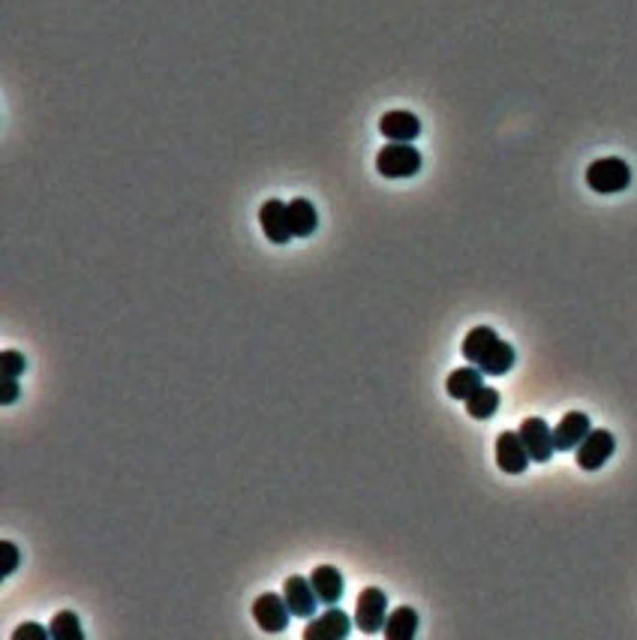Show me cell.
<instances>
[{
  "label": "cell",
  "mask_w": 637,
  "mask_h": 640,
  "mask_svg": "<svg viewBox=\"0 0 637 640\" xmlns=\"http://www.w3.org/2000/svg\"><path fill=\"white\" fill-rule=\"evenodd\" d=\"M460 352H464L469 364L478 367L485 376H506L517 361L515 346L506 343L490 325L472 328L464 340V346H460Z\"/></svg>",
  "instance_id": "1"
},
{
  "label": "cell",
  "mask_w": 637,
  "mask_h": 640,
  "mask_svg": "<svg viewBox=\"0 0 637 640\" xmlns=\"http://www.w3.org/2000/svg\"><path fill=\"white\" fill-rule=\"evenodd\" d=\"M376 172L382 178H412L421 172V151L412 148V142H388L376 153Z\"/></svg>",
  "instance_id": "2"
},
{
  "label": "cell",
  "mask_w": 637,
  "mask_h": 640,
  "mask_svg": "<svg viewBox=\"0 0 637 640\" xmlns=\"http://www.w3.org/2000/svg\"><path fill=\"white\" fill-rule=\"evenodd\" d=\"M587 184H590V190H595L599 195L622 193L632 184V169H629V163L620 157H601L590 163Z\"/></svg>",
  "instance_id": "3"
},
{
  "label": "cell",
  "mask_w": 637,
  "mask_h": 640,
  "mask_svg": "<svg viewBox=\"0 0 637 640\" xmlns=\"http://www.w3.org/2000/svg\"><path fill=\"white\" fill-rule=\"evenodd\" d=\"M388 619V598L379 586H367L355 602V625L364 635H379Z\"/></svg>",
  "instance_id": "4"
},
{
  "label": "cell",
  "mask_w": 637,
  "mask_h": 640,
  "mask_svg": "<svg viewBox=\"0 0 637 640\" xmlns=\"http://www.w3.org/2000/svg\"><path fill=\"white\" fill-rule=\"evenodd\" d=\"M613 451H616V439L611 430H590V436L574 448V460H578V467L583 472H595L613 457Z\"/></svg>",
  "instance_id": "5"
},
{
  "label": "cell",
  "mask_w": 637,
  "mask_h": 640,
  "mask_svg": "<svg viewBox=\"0 0 637 640\" xmlns=\"http://www.w3.org/2000/svg\"><path fill=\"white\" fill-rule=\"evenodd\" d=\"M289 616H292L289 604H286V598L277 595V593H262V595L253 602V619H256V625H259L262 632H268V635L286 632V625H289Z\"/></svg>",
  "instance_id": "6"
},
{
  "label": "cell",
  "mask_w": 637,
  "mask_h": 640,
  "mask_svg": "<svg viewBox=\"0 0 637 640\" xmlns=\"http://www.w3.org/2000/svg\"><path fill=\"white\" fill-rule=\"evenodd\" d=\"M520 439L527 446L532 463H548L557 451V442H553V430L544 418H527L520 425Z\"/></svg>",
  "instance_id": "7"
},
{
  "label": "cell",
  "mask_w": 637,
  "mask_h": 640,
  "mask_svg": "<svg viewBox=\"0 0 637 640\" xmlns=\"http://www.w3.org/2000/svg\"><path fill=\"white\" fill-rule=\"evenodd\" d=\"M532 463L527 446H523L520 433L515 430H502L496 436V467L506 475H520L527 472V467Z\"/></svg>",
  "instance_id": "8"
},
{
  "label": "cell",
  "mask_w": 637,
  "mask_h": 640,
  "mask_svg": "<svg viewBox=\"0 0 637 640\" xmlns=\"http://www.w3.org/2000/svg\"><path fill=\"white\" fill-rule=\"evenodd\" d=\"M352 632V619L340 607H328L322 616H313L304 628V640H343Z\"/></svg>",
  "instance_id": "9"
},
{
  "label": "cell",
  "mask_w": 637,
  "mask_h": 640,
  "mask_svg": "<svg viewBox=\"0 0 637 640\" xmlns=\"http://www.w3.org/2000/svg\"><path fill=\"white\" fill-rule=\"evenodd\" d=\"M283 598H286V604H289L292 616H301V619H313L316 607L322 604L313 590L310 577H301V574H292L289 581H283Z\"/></svg>",
  "instance_id": "10"
},
{
  "label": "cell",
  "mask_w": 637,
  "mask_h": 640,
  "mask_svg": "<svg viewBox=\"0 0 637 640\" xmlns=\"http://www.w3.org/2000/svg\"><path fill=\"white\" fill-rule=\"evenodd\" d=\"M259 223L262 232L271 244H289L292 241V226H289V205L280 199H268L259 208Z\"/></svg>",
  "instance_id": "11"
},
{
  "label": "cell",
  "mask_w": 637,
  "mask_h": 640,
  "mask_svg": "<svg viewBox=\"0 0 637 640\" xmlns=\"http://www.w3.org/2000/svg\"><path fill=\"white\" fill-rule=\"evenodd\" d=\"M590 415L587 412H569L557 427H553V442H557V451H574L583 439L590 436Z\"/></svg>",
  "instance_id": "12"
},
{
  "label": "cell",
  "mask_w": 637,
  "mask_h": 640,
  "mask_svg": "<svg viewBox=\"0 0 637 640\" xmlns=\"http://www.w3.org/2000/svg\"><path fill=\"white\" fill-rule=\"evenodd\" d=\"M379 132L388 139V142H415L421 136V121L412 115V111H388L382 115V123H379Z\"/></svg>",
  "instance_id": "13"
},
{
  "label": "cell",
  "mask_w": 637,
  "mask_h": 640,
  "mask_svg": "<svg viewBox=\"0 0 637 640\" xmlns=\"http://www.w3.org/2000/svg\"><path fill=\"white\" fill-rule=\"evenodd\" d=\"M310 583L325 607H334L343 598V574L334 565H318V569H313Z\"/></svg>",
  "instance_id": "14"
},
{
  "label": "cell",
  "mask_w": 637,
  "mask_h": 640,
  "mask_svg": "<svg viewBox=\"0 0 637 640\" xmlns=\"http://www.w3.org/2000/svg\"><path fill=\"white\" fill-rule=\"evenodd\" d=\"M485 385V373H481L478 367H460V370H454V373L448 376V382H445V391H448V397L451 400H466L475 394V391Z\"/></svg>",
  "instance_id": "15"
},
{
  "label": "cell",
  "mask_w": 637,
  "mask_h": 640,
  "mask_svg": "<svg viewBox=\"0 0 637 640\" xmlns=\"http://www.w3.org/2000/svg\"><path fill=\"white\" fill-rule=\"evenodd\" d=\"M382 635L388 640H412L418 635V614L412 611V607H406V604L397 607V611L388 614Z\"/></svg>",
  "instance_id": "16"
},
{
  "label": "cell",
  "mask_w": 637,
  "mask_h": 640,
  "mask_svg": "<svg viewBox=\"0 0 637 640\" xmlns=\"http://www.w3.org/2000/svg\"><path fill=\"white\" fill-rule=\"evenodd\" d=\"M289 226L295 237H310L318 226V214L307 199H292L289 202Z\"/></svg>",
  "instance_id": "17"
},
{
  "label": "cell",
  "mask_w": 637,
  "mask_h": 640,
  "mask_svg": "<svg viewBox=\"0 0 637 640\" xmlns=\"http://www.w3.org/2000/svg\"><path fill=\"white\" fill-rule=\"evenodd\" d=\"M496 409H499V391L496 388H487V385H481L475 394H472L466 400V412H469V418H475V421H487L496 415Z\"/></svg>",
  "instance_id": "18"
},
{
  "label": "cell",
  "mask_w": 637,
  "mask_h": 640,
  "mask_svg": "<svg viewBox=\"0 0 637 640\" xmlns=\"http://www.w3.org/2000/svg\"><path fill=\"white\" fill-rule=\"evenodd\" d=\"M51 640H85V632H81V623L73 611H60L55 614V619L48 623Z\"/></svg>",
  "instance_id": "19"
},
{
  "label": "cell",
  "mask_w": 637,
  "mask_h": 640,
  "mask_svg": "<svg viewBox=\"0 0 637 640\" xmlns=\"http://www.w3.org/2000/svg\"><path fill=\"white\" fill-rule=\"evenodd\" d=\"M27 370V358L16 349H4L0 352V376L4 379H18Z\"/></svg>",
  "instance_id": "20"
},
{
  "label": "cell",
  "mask_w": 637,
  "mask_h": 640,
  "mask_svg": "<svg viewBox=\"0 0 637 640\" xmlns=\"http://www.w3.org/2000/svg\"><path fill=\"white\" fill-rule=\"evenodd\" d=\"M0 560H4V565H0V577H13V572L18 569V562H22V551L16 547V541L4 539L0 541Z\"/></svg>",
  "instance_id": "21"
},
{
  "label": "cell",
  "mask_w": 637,
  "mask_h": 640,
  "mask_svg": "<svg viewBox=\"0 0 637 640\" xmlns=\"http://www.w3.org/2000/svg\"><path fill=\"white\" fill-rule=\"evenodd\" d=\"M48 637H51V632H46L39 623H22L13 632V640H48Z\"/></svg>",
  "instance_id": "22"
},
{
  "label": "cell",
  "mask_w": 637,
  "mask_h": 640,
  "mask_svg": "<svg viewBox=\"0 0 637 640\" xmlns=\"http://www.w3.org/2000/svg\"><path fill=\"white\" fill-rule=\"evenodd\" d=\"M18 394H22V388H18V379H4V382H0V404H4V406L16 404Z\"/></svg>",
  "instance_id": "23"
}]
</instances>
